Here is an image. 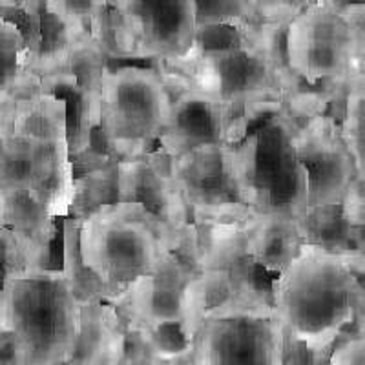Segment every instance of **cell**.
Here are the masks:
<instances>
[{"mask_svg":"<svg viewBox=\"0 0 365 365\" xmlns=\"http://www.w3.org/2000/svg\"><path fill=\"white\" fill-rule=\"evenodd\" d=\"M270 291L287 334L312 351H332L340 338L360 332L364 289L347 254L305 245L270 282Z\"/></svg>","mask_w":365,"mask_h":365,"instance_id":"6da1fadb","label":"cell"},{"mask_svg":"<svg viewBox=\"0 0 365 365\" xmlns=\"http://www.w3.org/2000/svg\"><path fill=\"white\" fill-rule=\"evenodd\" d=\"M192 349L195 365H283L285 329L272 296L234 299L208 311Z\"/></svg>","mask_w":365,"mask_h":365,"instance_id":"5b68a950","label":"cell"},{"mask_svg":"<svg viewBox=\"0 0 365 365\" xmlns=\"http://www.w3.org/2000/svg\"><path fill=\"white\" fill-rule=\"evenodd\" d=\"M358 53V29L341 2H307L287 26V64L309 84L351 79Z\"/></svg>","mask_w":365,"mask_h":365,"instance_id":"ba28073f","label":"cell"},{"mask_svg":"<svg viewBox=\"0 0 365 365\" xmlns=\"http://www.w3.org/2000/svg\"><path fill=\"white\" fill-rule=\"evenodd\" d=\"M63 274L81 307L90 303H113L119 298L93 270L84 265L81 254V221L73 217H63Z\"/></svg>","mask_w":365,"mask_h":365,"instance_id":"5bb4252c","label":"cell"},{"mask_svg":"<svg viewBox=\"0 0 365 365\" xmlns=\"http://www.w3.org/2000/svg\"><path fill=\"white\" fill-rule=\"evenodd\" d=\"M327 365H365V331L340 338Z\"/></svg>","mask_w":365,"mask_h":365,"instance_id":"ac0fdd59","label":"cell"},{"mask_svg":"<svg viewBox=\"0 0 365 365\" xmlns=\"http://www.w3.org/2000/svg\"><path fill=\"white\" fill-rule=\"evenodd\" d=\"M356 71L361 75V77H364V81H365V71L364 70H358V68H356Z\"/></svg>","mask_w":365,"mask_h":365,"instance_id":"7402d4cb","label":"cell"},{"mask_svg":"<svg viewBox=\"0 0 365 365\" xmlns=\"http://www.w3.org/2000/svg\"><path fill=\"white\" fill-rule=\"evenodd\" d=\"M165 365H195L194 349H192V345L188 349H185V351H181V353L175 354V356L168 358V360L165 361Z\"/></svg>","mask_w":365,"mask_h":365,"instance_id":"44dd1931","label":"cell"},{"mask_svg":"<svg viewBox=\"0 0 365 365\" xmlns=\"http://www.w3.org/2000/svg\"><path fill=\"white\" fill-rule=\"evenodd\" d=\"M298 123L285 112L254 128L250 208L302 221L311 207V179L298 154Z\"/></svg>","mask_w":365,"mask_h":365,"instance_id":"52a82bcc","label":"cell"},{"mask_svg":"<svg viewBox=\"0 0 365 365\" xmlns=\"http://www.w3.org/2000/svg\"><path fill=\"white\" fill-rule=\"evenodd\" d=\"M197 41V4L192 0L113 2L108 53L113 61H179Z\"/></svg>","mask_w":365,"mask_h":365,"instance_id":"8992f818","label":"cell"},{"mask_svg":"<svg viewBox=\"0 0 365 365\" xmlns=\"http://www.w3.org/2000/svg\"><path fill=\"white\" fill-rule=\"evenodd\" d=\"M299 159L311 179V207L341 205L358 182L356 166L341 137L340 123L331 115H316L298 126Z\"/></svg>","mask_w":365,"mask_h":365,"instance_id":"30bf717a","label":"cell"},{"mask_svg":"<svg viewBox=\"0 0 365 365\" xmlns=\"http://www.w3.org/2000/svg\"><path fill=\"white\" fill-rule=\"evenodd\" d=\"M125 340V322L113 305H83L77 347L64 365H123Z\"/></svg>","mask_w":365,"mask_h":365,"instance_id":"8fae6325","label":"cell"},{"mask_svg":"<svg viewBox=\"0 0 365 365\" xmlns=\"http://www.w3.org/2000/svg\"><path fill=\"white\" fill-rule=\"evenodd\" d=\"M187 230L175 232L141 203L112 205L81 223V254L84 265L120 296L135 279L154 274L163 256L181 247Z\"/></svg>","mask_w":365,"mask_h":365,"instance_id":"7a4b0ae2","label":"cell"},{"mask_svg":"<svg viewBox=\"0 0 365 365\" xmlns=\"http://www.w3.org/2000/svg\"><path fill=\"white\" fill-rule=\"evenodd\" d=\"M197 4V31L214 26L236 28L249 17L250 2H195Z\"/></svg>","mask_w":365,"mask_h":365,"instance_id":"e0dca14e","label":"cell"},{"mask_svg":"<svg viewBox=\"0 0 365 365\" xmlns=\"http://www.w3.org/2000/svg\"><path fill=\"white\" fill-rule=\"evenodd\" d=\"M299 228L305 245L322 247L334 254H365L364 234L345 216L344 203L309 208Z\"/></svg>","mask_w":365,"mask_h":365,"instance_id":"4fadbf2b","label":"cell"},{"mask_svg":"<svg viewBox=\"0 0 365 365\" xmlns=\"http://www.w3.org/2000/svg\"><path fill=\"white\" fill-rule=\"evenodd\" d=\"M0 365H24L19 338L6 327H0Z\"/></svg>","mask_w":365,"mask_h":365,"instance_id":"ffe728a7","label":"cell"},{"mask_svg":"<svg viewBox=\"0 0 365 365\" xmlns=\"http://www.w3.org/2000/svg\"><path fill=\"white\" fill-rule=\"evenodd\" d=\"M119 203H123L119 163H112L99 170L75 178L73 201L68 217L83 223L91 214Z\"/></svg>","mask_w":365,"mask_h":365,"instance_id":"9a60e30c","label":"cell"},{"mask_svg":"<svg viewBox=\"0 0 365 365\" xmlns=\"http://www.w3.org/2000/svg\"><path fill=\"white\" fill-rule=\"evenodd\" d=\"M341 137L347 145L354 166L358 187L365 194V81L358 71L353 73L340 115Z\"/></svg>","mask_w":365,"mask_h":365,"instance_id":"2e32d148","label":"cell"},{"mask_svg":"<svg viewBox=\"0 0 365 365\" xmlns=\"http://www.w3.org/2000/svg\"><path fill=\"white\" fill-rule=\"evenodd\" d=\"M24 365H64L81 331V305L63 270H37L8 279L2 292Z\"/></svg>","mask_w":365,"mask_h":365,"instance_id":"277c9868","label":"cell"},{"mask_svg":"<svg viewBox=\"0 0 365 365\" xmlns=\"http://www.w3.org/2000/svg\"><path fill=\"white\" fill-rule=\"evenodd\" d=\"M332 351H312L311 347L285 332L283 365H327Z\"/></svg>","mask_w":365,"mask_h":365,"instance_id":"d6986e66","label":"cell"},{"mask_svg":"<svg viewBox=\"0 0 365 365\" xmlns=\"http://www.w3.org/2000/svg\"><path fill=\"white\" fill-rule=\"evenodd\" d=\"M172 103L174 97L154 66H108L103 77L101 126L90 146L117 161L146 158L159 148Z\"/></svg>","mask_w":365,"mask_h":365,"instance_id":"3957f363","label":"cell"},{"mask_svg":"<svg viewBox=\"0 0 365 365\" xmlns=\"http://www.w3.org/2000/svg\"><path fill=\"white\" fill-rule=\"evenodd\" d=\"M245 227L257 265L272 278L291 265L305 247L299 221L252 212L245 220Z\"/></svg>","mask_w":365,"mask_h":365,"instance_id":"7c38bea8","label":"cell"},{"mask_svg":"<svg viewBox=\"0 0 365 365\" xmlns=\"http://www.w3.org/2000/svg\"><path fill=\"white\" fill-rule=\"evenodd\" d=\"M249 133L243 110L190 88L174 97L170 120L159 148L175 159L205 146L237 145Z\"/></svg>","mask_w":365,"mask_h":365,"instance_id":"9c48e42d","label":"cell"}]
</instances>
